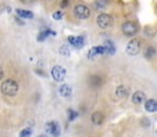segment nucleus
<instances>
[{"label":"nucleus","instance_id":"393cba45","mask_svg":"<svg viewBox=\"0 0 157 137\" xmlns=\"http://www.w3.org/2000/svg\"><path fill=\"white\" fill-rule=\"evenodd\" d=\"M60 6H61L62 9L68 7V6H70V0H62V1L60 2Z\"/></svg>","mask_w":157,"mask_h":137},{"label":"nucleus","instance_id":"20e7f679","mask_svg":"<svg viewBox=\"0 0 157 137\" xmlns=\"http://www.w3.org/2000/svg\"><path fill=\"white\" fill-rule=\"evenodd\" d=\"M96 22H98V26L100 28L106 30L113 25V17L110 14H100L96 18Z\"/></svg>","mask_w":157,"mask_h":137},{"label":"nucleus","instance_id":"ddd939ff","mask_svg":"<svg viewBox=\"0 0 157 137\" xmlns=\"http://www.w3.org/2000/svg\"><path fill=\"white\" fill-rule=\"evenodd\" d=\"M115 93H116V95H117L118 98H125V97L129 95V88L127 86L121 85V86H118L117 88H116Z\"/></svg>","mask_w":157,"mask_h":137},{"label":"nucleus","instance_id":"0eeeda50","mask_svg":"<svg viewBox=\"0 0 157 137\" xmlns=\"http://www.w3.org/2000/svg\"><path fill=\"white\" fill-rule=\"evenodd\" d=\"M45 130L48 135H51L52 137H60L61 135V129L56 121H49L45 125Z\"/></svg>","mask_w":157,"mask_h":137},{"label":"nucleus","instance_id":"bb28decb","mask_svg":"<svg viewBox=\"0 0 157 137\" xmlns=\"http://www.w3.org/2000/svg\"><path fill=\"white\" fill-rule=\"evenodd\" d=\"M4 79V70H2V67H0V81Z\"/></svg>","mask_w":157,"mask_h":137},{"label":"nucleus","instance_id":"cd10ccee","mask_svg":"<svg viewBox=\"0 0 157 137\" xmlns=\"http://www.w3.org/2000/svg\"><path fill=\"white\" fill-rule=\"evenodd\" d=\"M39 137H48V135H40Z\"/></svg>","mask_w":157,"mask_h":137},{"label":"nucleus","instance_id":"6ab92c4d","mask_svg":"<svg viewBox=\"0 0 157 137\" xmlns=\"http://www.w3.org/2000/svg\"><path fill=\"white\" fill-rule=\"evenodd\" d=\"M104 46L106 48V53H107V54L113 55V54L116 53V46H113V43H112L111 41H106V43H105Z\"/></svg>","mask_w":157,"mask_h":137},{"label":"nucleus","instance_id":"f8f14e48","mask_svg":"<svg viewBox=\"0 0 157 137\" xmlns=\"http://www.w3.org/2000/svg\"><path fill=\"white\" fill-rule=\"evenodd\" d=\"M145 110L149 111V113H156L157 110L156 99H147L145 102Z\"/></svg>","mask_w":157,"mask_h":137},{"label":"nucleus","instance_id":"423d86ee","mask_svg":"<svg viewBox=\"0 0 157 137\" xmlns=\"http://www.w3.org/2000/svg\"><path fill=\"white\" fill-rule=\"evenodd\" d=\"M140 49H141V43H140V41H139V39H132V41H129V43L127 44L125 51H127L128 55L134 56V55H138V54H139Z\"/></svg>","mask_w":157,"mask_h":137},{"label":"nucleus","instance_id":"f03ea898","mask_svg":"<svg viewBox=\"0 0 157 137\" xmlns=\"http://www.w3.org/2000/svg\"><path fill=\"white\" fill-rule=\"evenodd\" d=\"M73 15L79 20H86V18L90 17L91 10L84 4H78L73 7Z\"/></svg>","mask_w":157,"mask_h":137},{"label":"nucleus","instance_id":"a211bd4d","mask_svg":"<svg viewBox=\"0 0 157 137\" xmlns=\"http://www.w3.org/2000/svg\"><path fill=\"white\" fill-rule=\"evenodd\" d=\"M109 4V0H95L94 1V6L96 10H104Z\"/></svg>","mask_w":157,"mask_h":137},{"label":"nucleus","instance_id":"a878e982","mask_svg":"<svg viewBox=\"0 0 157 137\" xmlns=\"http://www.w3.org/2000/svg\"><path fill=\"white\" fill-rule=\"evenodd\" d=\"M21 2H23V4H33V2H36L37 0H20Z\"/></svg>","mask_w":157,"mask_h":137},{"label":"nucleus","instance_id":"4be33fe9","mask_svg":"<svg viewBox=\"0 0 157 137\" xmlns=\"http://www.w3.org/2000/svg\"><path fill=\"white\" fill-rule=\"evenodd\" d=\"M140 124H141V126H143V127L147 129V127H150L151 121L149 120V118H143V119H141V121H140Z\"/></svg>","mask_w":157,"mask_h":137},{"label":"nucleus","instance_id":"dca6fc26","mask_svg":"<svg viewBox=\"0 0 157 137\" xmlns=\"http://www.w3.org/2000/svg\"><path fill=\"white\" fill-rule=\"evenodd\" d=\"M55 36V32H52L51 30H44V31H41L39 34H38V37H37V39L39 41V42H43L44 39H46V37H49V36Z\"/></svg>","mask_w":157,"mask_h":137},{"label":"nucleus","instance_id":"412c9836","mask_svg":"<svg viewBox=\"0 0 157 137\" xmlns=\"http://www.w3.org/2000/svg\"><path fill=\"white\" fill-rule=\"evenodd\" d=\"M77 116H78V113H77L76 110H73V109H68V120H70V121L76 120Z\"/></svg>","mask_w":157,"mask_h":137},{"label":"nucleus","instance_id":"9d476101","mask_svg":"<svg viewBox=\"0 0 157 137\" xmlns=\"http://www.w3.org/2000/svg\"><path fill=\"white\" fill-rule=\"evenodd\" d=\"M67 39H68V43L70 44H72V46H75V48H77V49H80V48L84 46V37H82V36H78V37L70 36Z\"/></svg>","mask_w":157,"mask_h":137},{"label":"nucleus","instance_id":"6e6552de","mask_svg":"<svg viewBox=\"0 0 157 137\" xmlns=\"http://www.w3.org/2000/svg\"><path fill=\"white\" fill-rule=\"evenodd\" d=\"M104 54H107V53H106V48L104 46H98L91 48V49L89 50L88 58H89L90 60H93V59L96 58L98 55H104Z\"/></svg>","mask_w":157,"mask_h":137},{"label":"nucleus","instance_id":"7ed1b4c3","mask_svg":"<svg viewBox=\"0 0 157 137\" xmlns=\"http://www.w3.org/2000/svg\"><path fill=\"white\" fill-rule=\"evenodd\" d=\"M139 31V26L136 22H133V21H127L122 25V32L124 36L127 37H133L138 33Z\"/></svg>","mask_w":157,"mask_h":137},{"label":"nucleus","instance_id":"1a4fd4ad","mask_svg":"<svg viewBox=\"0 0 157 137\" xmlns=\"http://www.w3.org/2000/svg\"><path fill=\"white\" fill-rule=\"evenodd\" d=\"M146 100V94L143 91H136L133 95H132V102L135 105H140Z\"/></svg>","mask_w":157,"mask_h":137},{"label":"nucleus","instance_id":"39448f33","mask_svg":"<svg viewBox=\"0 0 157 137\" xmlns=\"http://www.w3.org/2000/svg\"><path fill=\"white\" fill-rule=\"evenodd\" d=\"M66 70H65V67H62V66H60V65H56V66H54L52 69H51V76H52V79L56 81V82H62L65 79H66Z\"/></svg>","mask_w":157,"mask_h":137},{"label":"nucleus","instance_id":"b1692460","mask_svg":"<svg viewBox=\"0 0 157 137\" xmlns=\"http://www.w3.org/2000/svg\"><path fill=\"white\" fill-rule=\"evenodd\" d=\"M62 16H63V14H62L61 11H56V12L52 14V18H54V20H61Z\"/></svg>","mask_w":157,"mask_h":137},{"label":"nucleus","instance_id":"f257e3e1","mask_svg":"<svg viewBox=\"0 0 157 137\" xmlns=\"http://www.w3.org/2000/svg\"><path fill=\"white\" fill-rule=\"evenodd\" d=\"M0 90H1V93H2L4 95H6V97H13V95H16V94L18 93L20 87H18V83H17L15 80L7 79V80H5V81L1 83Z\"/></svg>","mask_w":157,"mask_h":137},{"label":"nucleus","instance_id":"aec40b11","mask_svg":"<svg viewBox=\"0 0 157 137\" xmlns=\"http://www.w3.org/2000/svg\"><path fill=\"white\" fill-rule=\"evenodd\" d=\"M32 134H33L32 127H26V129H23V130L20 132V137H31Z\"/></svg>","mask_w":157,"mask_h":137},{"label":"nucleus","instance_id":"9b49d317","mask_svg":"<svg viewBox=\"0 0 157 137\" xmlns=\"http://www.w3.org/2000/svg\"><path fill=\"white\" fill-rule=\"evenodd\" d=\"M105 121V115L101 113V111H95L91 114V123L96 126H100L102 125Z\"/></svg>","mask_w":157,"mask_h":137},{"label":"nucleus","instance_id":"5701e85b","mask_svg":"<svg viewBox=\"0 0 157 137\" xmlns=\"http://www.w3.org/2000/svg\"><path fill=\"white\" fill-rule=\"evenodd\" d=\"M60 54H62V55H65V56H67V55H70V50H68V46H62L60 48Z\"/></svg>","mask_w":157,"mask_h":137},{"label":"nucleus","instance_id":"4468645a","mask_svg":"<svg viewBox=\"0 0 157 137\" xmlns=\"http://www.w3.org/2000/svg\"><path fill=\"white\" fill-rule=\"evenodd\" d=\"M59 93H60L63 98H70V97L72 95V88H71V86H68V85H62V86H60V88H59Z\"/></svg>","mask_w":157,"mask_h":137},{"label":"nucleus","instance_id":"2eb2a0df","mask_svg":"<svg viewBox=\"0 0 157 137\" xmlns=\"http://www.w3.org/2000/svg\"><path fill=\"white\" fill-rule=\"evenodd\" d=\"M16 14H17L20 17H23V18H33V16H34L32 11L22 10V9H17V10H16Z\"/></svg>","mask_w":157,"mask_h":137},{"label":"nucleus","instance_id":"f3484780","mask_svg":"<svg viewBox=\"0 0 157 137\" xmlns=\"http://www.w3.org/2000/svg\"><path fill=\"white\" fill-rule=\"evenodd\" d=\"M144 55H145V58L146 59H152V58H155L156 56V49L154 48V46H149V48H146L145 49V53H144Z\"/></svg>","mask_w":157,"mask_h":137}]
</instances>
